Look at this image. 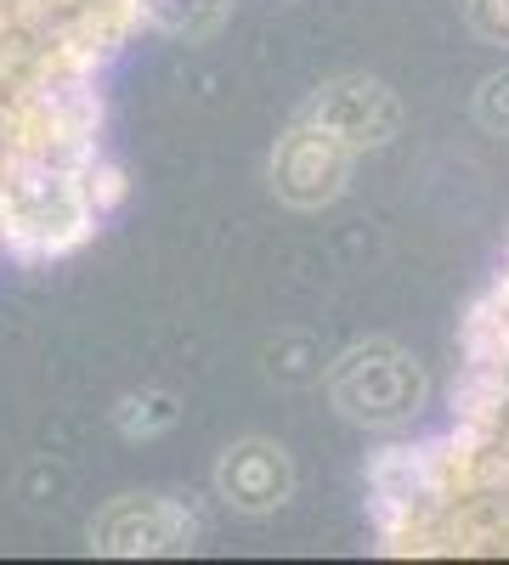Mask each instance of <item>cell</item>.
<instances>
[{
  "mask_svg": "<svg viewBox=\"0 0 509 565\" xmlns=\"http://www.w3.org/2000/svg\"><path fill=\"white\" fill-rule=\"evenodd\" d=\"M148 29L142 0H0V255L52 266L125 210L103 79Z\"/></svg>",
  "mask_w": 509,
  "mask_h": 565,
  "instance_id": "6da1fadb",
  "label": "cell"
},
{
  "mask_svg": "<svg viewBox=\"0 0 509 565\" xmlns=\"http://www.w3.org/2000/svg\"><path fill=\"white\" fill-rule=\"evenodd\" d=\"M380 554H509V249L458 328L447 430L396 441L368 463Z\"/></svg>",
  "mask_w": 509,
  "mask_h": 565,
  "instance_id": "7a4b0ae2",
  "label": "cell"
},
{
  "mask_svg": "<svg viewBox=\"0 0 509 565\" xmlns=\"http://www.w3.org/2000/svg\"><path fill=\"white\" fill-rule=\"evenodd\" d=\"M329 407L357 430H402L431 407V380L420 356L396 340H362L340 351L322 373Z\"/></svg>",
  "mask_w": 509,
  "mask_h": 565,
  "instance_id": "3957f363",
  "label": "cell"
},
{
  "mask_svg": "<svg viewBox=\"0 0 509 565\" xmlns=\"http://www.w3.org/2000/svg\"><path fill=\"white\" fill-rule=\"evenodd\" d=\"M91 554L108 559H159V554H193L204 543V521L193 503L165 492H125L91 514Z\"/></svg>",
  "mask_w": 509,
  "mask_h": 565,
  "instance_id": "277c9868",
  "label": "cell"
},
{
  "mask_svg": "<svg viewBox=\"0 0 509 565\" xmlns=\"http://www.w3.org/2000/svg\"><path fill=\"white\" fill-rule=\"evenodd\" d=\"M351 170H357V153L346 148L340 136L306 125L300 114L289 119V130L272 141V159H266V181L277 204L289 210H329L335 199H346L351 186Z\"/></svg>",
  "mask_w": 509,
  "mask_h": 565,
  "instance_id": "5b68a950",
  "label": "cell"
},
{
  "mask_svg": "<svg viewBox=\"0 0 509 565\" xmlns=\"http://www.w3.org/2000/svg\"><path fill=\"white\" fill-rule=\"evenodd\" d=\"M300 119L340 136L346 148L362 159V153L391 148V141L402 136V97L374 74H335L300 103Z\"/></svg>",
  "mask_w": 509,
  "mask_h": 565,
  "instance_id": "8992f818",
  "label": "cell"
},
{
  "mask_svg": "<svg viewBox=\"0 0 509 565\" xmlns=\"http://www.w3.org/2000/svg\"><path fill=\"white\" fill-rule=\"evenodd\" d=\"M210 492L238 521H266V514H277L295 498V458L272 436H238L221 447L210 469Z\"/></svg>",
  "mask_w": 509,
  "mask_h": 565,
  "instance_id": "52a82bcc",
  "label": "cell"
},
{
  "mask_svg": "<svg viewBox=\"0 0 509 565\" xmlns=\"http://www.w3.org/2000/svg\"><path fill=\"white\" fill-rule=\"evenodd\" d=\"M108 424L119 430V441H159L181 424V396L170 385H142V391H125L108 407Z\"/></svg>",
  "mask_w": 509,
  "mask_h": 565,
  "instance_id": "ba28073f",
  "label": "cell"
},
{
  "mask_svg": "<svg viewBox=\"0 0 509 565\" xmlns=\"http://www.w3.org/2000/svg\"><path fill=\"white\" fill-rule=\"evenodd\" d=\"M329 351H322V340L317 334H300V328H284L277 340H266V351H261V373L272 385H284V391H295V385H322V373H329Z\"/></svg>",
  "mask_w": 509,
  "mask_h": 565,
  "instance_id": "9c48e42d",
  "label": "cell"
},
{
  "mask_svg": "<svg viewBox=\"0 0 509 565\" xmlns=\"http://www.w3.org/2000/svg\"><path fill=\"white\" fill-rule=\"evenodd\" d=\"M142 7H148V29L165 40H210L233 18V0H142Z\"/></svg>",
  "mask_w": 509,
  "mask_h": 565,
  "instance_id": "30bf717a",
  "label": "cell"
},
{
  "mask_svg": "<svg viewBox=\"0 0 509 565\" xmlns=\"http://www.w3.org/2000/svg\"><path fill=\"white\" fill-rule=\"evenodd\" d=\"M470 114H476V125H481V130L509 136V68H498V74H487V79L476 85Z\"/></svg>",
  "mask_w": 509,
  "mask_h": 565,
  "instance_id": "8fae6325",
  "label": "cell"
},
{
  "mask_svg": "<svg viewBox=\"0 0 509 565\" xmlns=\"http://www.w3.org/2000/svg\"><path fill=\"white\" fill-rule=\"evenodd\" d=\"M465 23L492 40V45H509V0H465Z\"/></svg>",
  "mask_w": 509,
  "mask_h": 565,
  "instance_id": "7c38bea8",
  "label": "cell"
}]
</instances>
